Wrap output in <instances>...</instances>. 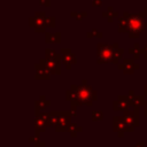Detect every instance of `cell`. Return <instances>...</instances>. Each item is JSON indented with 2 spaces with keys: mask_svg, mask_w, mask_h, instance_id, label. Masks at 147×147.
<instances>
[{
  "mask_svg": "<svg viewBox=\"0 0 147 147\" xmlns=\"http://www.w3.org/2000/svg\"><path fill=\"white\" fill-rule=\"evenodd\" d=\"M65 99L70 101L74 106H92L98 99V91L93 90L86 79H83L79 85H71L69 90L65 91Z\"/></svg>",
  "mask_w": 147,
  "mask_h": 147,
  "instance_id": "6da1fadb",
  "label": "cell"
},
{
  "mask_svg": "<svg viewBox=\"0 0 147 147\" xmlns=\"http://www.w3.org/2000/svg\"><path fill=\"white\" fill-rule=\"evenodd\" d=\"M127 18V26H126V33H129L130 38H138L141 32L147 28V22L144 20L146 16L144 13L139 14H129L124 13V15Z\"/></svg>",
  "mask_w": 147,
  "mask_h": 147,
  "instance_id": "7a4b0ae2",
  "label": "cell"
},
{
  "mask_svg": "<svg viewBox=\"0 0 147 147\" xmlns=\"http://www.w3.org/2000/svg\"><path fill=\"white\" fill-rule=\"evenodd\" d=\"M118 44H105L99 42L98 44V53H96V62L99 64H106V63H113L114 53L116 48H118Z\"/></svg>",
  "mask_w": 147,
  "mask_h": 147,
  "instance_id": "3957f363",
  "label": "cell"
},
{
  "mask_svg": "<svg viewBox=\"0 0 147 147\" xmlns=\"http://www.w3.org/2000/svg\"><path fill=\"white\" fill-rule=\"evenodd\" d=\"M132 110H125L123 111V119L126 124V132H133L136 127H138L140 125L139 122V109L138 107H132Z\"/></svg>",
  "mask_w": 147,
  "mask_h": 147,
  "instance_id": "277c9868",
  "label": "cell"
},
{
  "mask_svg": "<svg viewBox=\"0 0 147 147\" xmlns=\"http://www.w3.org/2000/svg\"><path fill=\"white\" fill-rule=\"evenodd\" d=\"M45 20H46V15L44 11H37L34 14V16L30 17V26L34 28L36 32H44L45 31Z\"/></svg>",
  "mask_w": 147,
  "mask_h": 147,
  "instance_id": "5b68a950",
  "label": "cell"
},
{
  "mask_svg": "<svg viewBox=\"0 0 147 147\" xmlns=\"http://www.w3.org/2000/svg\"><path fill=\"white\" fill-rule=\"evenodd\" d=\"M71 111H60L59 115V121L56 123L55 126V131L56 132H64L68 130L70 123H71Z\"/></svg>",
  "mask_w": 147,
  "mask_h": 147,
  "instance_id": "8992f818",
  "label": "cell"
},
{
  "mask_svg": "<svg viewBox=\"0 0 147 147\" xmlns=\"http://www.w3.org/2000/svg\"><path fill=\"white\" fill-rule=\"evenodd\" d=\"M40 63H42L51 72V75H60L61 74V59H51L45 57L40 60Z\"/></svg>",
  "mask_w": 147,
  "mask_h": 147,
  "instance_id": "52a82bcc",
  "label": "cell"
},
{
  "mask_svg": "<svg viewBox=\"0 0 147 147\" xmlns=\"http://www.w3.org/2000/svg\"><path fill=\"white\" fill-rule=\"evenodd\" d=\"M60 54H61V61L64 63V65L68 70H70L72 68V65L77 63L76 55L72 53V51L70 48H61Z\"/></svg>",
  "mask_w": 147,
  "mask_h": 147,
  "instance_id": "ba28073f",
  "label": "cell"
},
{
  "mask_svg": "<svg viewBox=\"0 0 147 147\" xmlns=\"http://www.w3.org/2000/svg\"><path fill=\"white\" fill-rule=\"evenodd\" d=\"M117 68L121 69L124 75H133V72L139 69L140 65L134 62V59H123L122 63H117Z\"/></svg>",
  "mask_w": 147,
  "mask_h": 147,
  "instance_id": "9c48e42d",
  "label": "cell"
},
{
  "mask_svg": "<svg viewBox=\"0 0 147 147\" xmlns=\"http://www.w3.org/2000/svg\"><path fill=\"white\" fill-rule=\"evenodd\" d=\"M131 106V102L129 100L127 95H119L116 100L113 101V110L114 111H125Z\"/></svg>",
  "mask_w": 147,
  "mask_h": 147,
  "instance_id": "30bf717a",
  "label": "cell"
},
{
  "mask_svg": "<svg viewBox=\"0 0 147 147\" xmlns=\"http://www.w3.org/2000/svg\"><path fill=\"white\" fill-rule=\"evenodd\" d=\"M113 131L117 133L119 138H123L126 133V124L122 116H114L113 117Z\"/></svg>",
  "mask_w": 147,
  "mask_h": 147,
  "instance_id": "8fae6325",
  "label": "cell"
},
{
  "mask_svg": "<svg viewBox=\"0 0 147 147\" xmlns=\"http://www.w3.org/2000/svg\"><path fill=\"white\" fill-rule=\"evenodd\" d=\"M127 96H129V100H130L132 107H138V108H140V107L144 106V103H145V101H146L145 95H136L133 90H130V91H129V95H127Z\"/></svg>",
  "mask_w": 147,
  "mask_h": 147,
  "instance_id": "7c38bea8",
  "label": "cell"
},
{
  "mask_svg": "<svg viewBox=\"0 0 147 147\" xmlns=\"http://www.w3.org/2000/svg\"><path fill=\"white\" fill-rule=\"evenodd\" d=\"M36 70H37L36 78H38V79H49V78H51V72H49V70H48L42 63L36 64Z\"/></svg>",
  "mask_w": 147,
  "mask_h": 147,
  "instance_id": "4fadbf2b",
  "label": "cell"
},
{
  "mask_svg": "<svg viewBox=\"0 0 147 147\" xmlns=\"http://www.w3.org/2000/svg\"><path fill=\"white\" fill-rule=\"evenodd\" d=\"M45 41L47 44H60L61 42V33H49L47 32L45 34Z\"/></svg>",
  "mask_w": 147,
  "mask_h": 147,
  "instance_id": "5bb4252c",
  "label": "cell"
},
{
  "mask_svg": "<svg viewBox=\"0 0 147 147\" xmlns=\"http://www.w3.org/2000/svg\"><path fill=\"white\" fill-rule=\"evenodd\" d=\"M51 105V102L48 101V100H45V98H44V95H41L40 96V100L39 101H37L36 102V114H39V113H41L46 107H48Z\"/></svg>",
  "mask_w": 147,
  "mask_h": 147,
  "instance_id": "9a60e30c",
  "label": "cell"
},
{
  "mask_svg": "<svg viewBox=\"0 0 147 147\" xmlns=\"http://www.w3.org/2000/svg\"><path fill=\"white\" fill-rule=\"evenodd\" d=\"M129 53L133 55V59H134V60H138V59L140 57V55H142V51H141L140 45H139L138 42H134L133 47L129 49Z\"/></svg>",
  "mask_w": 147,
  "mask_h": 147,
  "instance_id": "2e32d148",
  "label": "cell"
},
{
  "mask_svg": "<svg viewBox=\"0 0 147 147\" xmlns=\"http://www.w3.org/2000/svg\"><path fill=\"white\" fill-rule=\"evenodd\" d=\"M82 130H83L82 126H79L77 123H72L71 122L70 125H69V127H68V130H67V132H69L71 137H76L78 132H82Z\"/></svg>",
  "mask_w": 147,
  "mask_h": 147,
  "instance_id": "e0dca14e",
  "label": "cell"
},
{
  "mask_svg": "<svg viewBox=\"0 0 147 147\" xmlns=\"http://www.w3.org/2000/svg\"><path fill=\"white\" fill-rule=\"evenodd\" d=\"M126 26H127V18L125 16H122L121 18H118V32L125 33Z\"/></svg>",
  "mask_w": 147,
  "mask_h": 147,
  "instance_id": "ac0fdd59",
  "label": "cell"
},
{
  "mask_svg": "<svg viewBox=\"0 0 147 147\" xmlns=\"http://www.w3.org/2000/svg\"><path fill=\"white\" fill-rule=\"evenodd\" d=\"M92 121L93 122H98V121H102L103 119V113L101 110H95V111H92Z\"/></svg>",
  "mask_w": 147,
  "mask_h": 147,
  "instance_id": "d6986e66",
  "label": "cell"
},
{
  "mask_svg": "<svg viewBox=\"0 0 147 147\" xmlns=\"http://www.w3.org/2000/svg\"><path fill=\"white\" fill-rule=\"evenodd\" d=\"M45 25H46V28H54L55 25H56V20H55V17H46V20H45Z\"/></svg>",
  "mask_w": 147,
  "mask_h": 147,
  "instance_id": "ffe728a7",
  "label": "cell"
},
{
  "mask_svg": "<svg viewBox=\"0 0 147 147\" xmlns=\"http://www.w3.org/2000/svg\"><path fill=\"white\" fill-rule=\"evenodd\" d=\"M87 16V13L86 11H72L71 13V17H75L76 20H82L83 17H86Z\"/></svg>",
  "mask_w": 147,
  "mask_h": 147,
  "instance_id": "44dd1931",
  "label": "cell"
},
{
  "mask_svg": "<svg viewBox=\"0 0 147 147\" xmlns=\"http://www.w3.org/2000/svg\"><path fill=\"white\" fill-rule=\"evenodd\" d=\"M102 32H99L96 29H93L91 32H87V34H86V37L87 38H92V37H95V38H102Z\"/></svg>",
  "mask_w": 147,
  "mask_h": 147,
  "instance_id": "7402d4cb",
  "label": "cell"
},
{
  "mask_svg": "<svg viewBox=\"0 0 147 147\" xmlns=\"http://www.w3.org/2000/svg\"><path fill=\"white\" fill-rule=\"evenodd\" d=\"M39 3H40L41 6H46V7H48V6L51 5V0H39Z\"/></svg>",
  "mask_w": 147,
  "mask_h": 147,
  "instance_id": "603a6c76",
  "label": "cell"
},
{
  "mask_svg": "<svg viewBox=\"0 0 147 147\" xmlns=\"http://www.w3.org/2000/svg\"><path fill=\"white\" fill-rule=\"evenodd\" d=\"M92 5L94 7H99L102 5V0H92Z\"/></svg>",
  "mask_w": 147,
  "mask_h": 147,
  "instance_id": "cb8c5ba5",
  "label": "cell"
},
{
  "mask_svg": "<svg viewBox=\"0 0 147 147\" xmlns=\"http://www.w3.org/2000/svg\"><path fill=\"white\" fill-rule=\"evenodd\" d=\"M141 51H142V55H144V57L147 60V44H145V46L141 48Z\"/></svg>",
  "mask_w": 147,
  "mask_h": 147,
  "instance_id": "d4e9b609",
  "label": "cell"
},
{
  "mask_svg": "<svg viewBox=\"0 0 147 147\" xmlns=\"http://www.w3.org/2000/svg\"><path fill=\"white\" fill-rule=\"evenodd\" d=\"M76 108H77V106H74V105H71V115H72V116H76V115H77Z\"/></svg>",
  "mask_w": 147,
  "mask_h": 147,
  "instance_id": "484cf974",
  "label": "cell"
},
{
  "mask_svg": "<svg viewBox=\"0 0 147 147\" xmlns=\"http://www.w3.org/2000/svg\"><path fill=\"white\" fill-rule=\"evenodd\" d=\"M133 147H145V142H142V141L136 142V144L133 145Z\"/></svg>",
  "mask_w": 147,
  "mask_h": 147,
  "instance_id": "4316f807",
  "label": "cell"
},
{
  "mask_svg": "<svg viewBox=\"0 0 147 147\" xmlns=\"http://www.w3.org/2000/svg\"><path fill=\"white\" fill-rule=\"evenodd\" d=\"M144 115L145 116H147V101H145V103H144Z\"/></svg>",
  "mask_w": 147,
  "mask_h": 147,
  "instance_id": "83f0119b",
  "label": "cell"
},
{
  "mask_svg": "<svg viewBox=\"0 0 147 147\" xmlns=\"http://www.w3.org/2000/svg\"><path fill=\"white\" fill-rule=\"evenodd\" d=\"M144 95H145V96H147V84L144 86Z\"/></svg>",
  "mask_w": 147,
  "mask_h": 147,
  "instance_id": "f1b7e54d",
  "label": "cell"
},
{
  "mask_svg": "<svg viewBox=\"0 0 147 147\" xmlns=\"http://www.w3.org/2000/svg\"><path fill=\"white\" fill-rule=\"evenodd\" d=\"M36 147H45V144L44 142H39V144L36 145Z\"/></svg>",
  "mask_w": 147,
  "mask_h": 147,
  "instance_id": "f546056e",
  "label": "cell"
},
{
  "mask_svg": "<svg viewBox=\"0 0 147 147\" xmlns=\"http://www.w3.org/2000/svg\"><path fill=\"white\" fill-rule=\"evenodd\" d=\"M142 13L145 14V16H147V6H146V7L144 8V11H142Z\"/></svg>",
  "mask_w": 147,
  "mask_h": 147,
  "instance_id": "4dcf8cb0",
  "label": "cell"
}]
</instances>
